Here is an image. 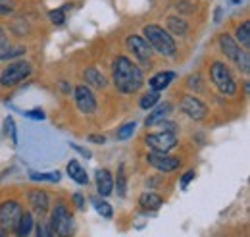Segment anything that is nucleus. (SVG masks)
<instances>
[{
	"label": "nucleus",
	"mask_w": 250,
	"mask_h": 237,
	"mask_svg": "<svg viewBox=\"0 0 250 237\" xmlns=\"http://www.w3.org/2000/svg\"><path fill=\"white\" fill-rule=\"evenodd\" d=\"M188 31V24L179 18V16H169L167 18V33H173V35H185Z\"/></svg>",
	"instance_id": "412c9836"
},
{
	"label": "nucleus",
	"mask_w": 250,
	"mask_h": 237,
	"mask_svg": "<svg viewBox=\"0 0 250 237\" xmlns=\"http://www.w3.org/2000/svg\"><path fill=\"white\" fill-rule=\"evenodd\" d=\"M112 79H114V85L118 87V91L124 93V95L137 93V91L143 87V83H145L143 70L135 62H131V60L125 58V56H118V58L114 60Z\"/></svg>",
	"instance_id": "f257e3e1"
},
{
	"label": "nucleus",
	"mask_w": 250,
	"mask_h": 237,
	"mask_svg": "<svg viewBox=\"0 0 250 237\" xmlns=\"http://www.w3.org/2000/svg\"><path fill=\"white\" fill-rule=\"evenodd\" d=\"M0 237H8V236H6V232H4V230H0Z\"/></svg>",
	"instance_id": "58836bf2"
},
{
	"label": "nucleus",
	"mask_w": 250,
	"mask_h": 237,
	"mask_svg": "<svg viewBox=\"0 0 250 237\" xmlns=\"http://www.w3.org/2000/svg\"><path fill=\"white\" fill-rule=\"evenodd\" d=\"M50 230L58 237H73L75 234V224L65 205H56L52 210V220H50Z\"/></svg>",
	"instance_id": "20e7f679"
},
{
	"label": "nucleus",
	"mask_w": 250,
	"mask_h": 237,
	"mask_svg": "<svg viewBox=\"0 0 250 237\" xmlns=\"http://www.w3.org/2000/svg\"><path fill=\"white\" fill-rule=\"evenodd\" d=\"M135 127H137L135 121H127V123H124V125L118 129V141H127V139L135 133Z\"/></svg>",
	"instance_id": "a878e982"
},
{
	"label": "nucleus",
	"mask_w": 250,
	"mask_h": 237,
	"mask_svg": "<svg viewBox=\"0 0 250 237\" xmlns=\"http://www.w3.org/2000/svg\"><path fill=\"white\" fill-rule=\"evenodd\" d=\"M89 141L91 143H98V145H104L106 143V137L104 135H89Z\"/></svg>",
	"instance_id": "f704fd0d"
},
{
	"label": "nucleus",
	"mask_w": 250,
	"mask_h": 237,
	"mask_svg": "<svg viewBox=\"0 0 250 237\" xmlns=\"http://www.w3.org/2000/svg\"><path fill=\"white\" fill-rule=\"evenodd\" d=\"M145 41L150 45V48H154L158 54L162 56H173L177 50V45L171 37V33H167V29L160 27L156 24H148L145 25Z\"/></svg>",
	"instance_id": "f03ea898"
},
{
	"label": "nucleus",
	"mask_w": 250,
	"mask_h": 237,
	"mask_svg": "<svg viewBox=\"0 0 250 237\" xmlns=\"http://www.w3.org/2000/svg\"><path fill=\"white\" fill-rule=\"evenodd\" d=\"M125 45H127L129 52L139 60L145 68H150V52H152V48H150V45H148L143 37H139V35H129L127 41H125Z\"/></svg>",
	"instance_id": "6e6552de"
},
{
	"label": "nucleus",
	"mask_w": 250,
	"mask_h": 237,
	"mask_svg": "<svg viewBox=\"0 0 250 237\" xmlns=\"http://www.w3.org/2000/svg\"><path fill=\"white\" fill-rule=\"evenodd\" d=\"M73 148H75V150H79V152H83V156H85V158H89V156H91V152H89V150H85V148L77 147V145H73Z\"/></svg>",
	"instance_id": "4c0bfd02"
},
{
	"label": "nucleus",
	"mask_w": 250,
	"mask_h": 237,
	"mask_svg": "<svg viewBox=\"0 0 250 237\" xmlns=\"http://www.w3.org/2000/svg\"><path fill=\"white\" fill-rule=\"evenodd\" d=\"M31 179L33 181H60V174L58 172H52V174H37V172H33Z\"/></svg>",
	"instance_id": "bb28decb"
},
{
	"label": "nucleus",
	"mask_w": 250,
	"mask_h": 237,
	"mask_svg": "<svg viewBox=\"0 0 250 237\" xmlns=\"http://www.w3.org/2000/svg\"><path fill=\"white\" fill-rule=\"evenodd\" d=\"M23 210H21V205L16 203V201H4L0 205V226L4 232H14L20 218H21Z\"/></svg>",
	"instance_id": "0eeeda50"
},
{
	"label": "nucleus",
	"mask_w": 250,
	"mask_h": 237,
	"mask_svg": "<svg viewBox=\"0 0 250 237\" xmlns=\"http://www.w3.org/2000/svg\"><path fill=\"white\" fill-rule=\"evenodd\" d=\"M33 226H35L33 216L29 214V212H23L14 232H16V236H18V237H29L33 234Z\"/></svg>",
	"instance_id": "f3484780"
},
{
	"label": "nucleus",
	"mask_w": 250,
	"mask_h": 237,
	"mask_svg": "<svg viewBox=\"0 0 250 237\" xmlns=\"http://www.w3.org/2000/svg\"><path fill=\"white\" fill-rule=\"evenodd\" d=\"M190 179H194V170H188L187 174H183V178H181V187H183V189H187Z\"/></svg>",
	"instance_id": "473e14b6"
},
{
	"label": "nucleus",
	"mask_w": 250,
	"mask_h": 237,
	"mask_svg": "<svg viewBox=\"0 0 250 237\" xmlns=\"http://www.w3.org/2000/svg\"><path fill=\"white\" fill-rule=\"evenodd\" d=\"M91 201H93V207L96 208V212H98L100 216H104V218H108V220L114 216V208L110 207L106 201H102V199H98V197H93Z\"/></svg>",
	"instance_id": "b1692460"
},
{
	"label": "nucleus",
	"mask_w": 250,
	"mask_h": 237,
	"mask_svg": "<svg viewBox=\"0 0 250 237\" xmlns=\"http://www.w3.org/2000/svg\"><path fill=\"white\" fill-rule=\"evenodd\" d=\"M237 43H239L245 50L250 48V24L249 22H243V24L237 27Z\"/></svg>",
	"instance_id": "5701e85b"
},
{
	"label": "nucleus",
	"mask_w": 250,
	"mask_h": 237,
	"mask_svg": "<svg viewBox=\"0 0 250 237\" xmlns=\"http://www.w3.org/2000/svg\"><path fill=\"white\" fill-rule=\"evenodd\" d=\"M67 176L81 183V185H87L89 183V176H87V170H83V166L77 162V160H69L67 162Z\"/></svg>",
	"instance_id": "2eb2a0df"
},
{
	"label": "nucleus",
	"mask_w": 250,
	"mask_h": 237,
	"mask_svg": "<svg viewBox=\"0 0 250 237\" xmlns=\"http://www.w3.org/2000/svg\"><path fill=\"white\" fill-rule=\"evenodd\" d=\"M210 77H212V83L219 89V93L229 95V96L237 93L235 77H233L231 70L225 66V62H214V64H212V68H210Z\"/></svg>",
	"instance_id": "39448f33"
},
{
	"label": "nucleus",
	"mask_w": 250,
	"mask_h": 237,
	"mask_svg": "<svg viewBox=\"0 0 250 237\" xmlns=\"http://www.w3.org/2000/svg\"><path fill=\"white\" fill-rule=\"evenodd\" d=\"M6 131L10 133V139L14 141V143H18V135H16V123H14V119L12 118H6Z\"/></svg>",
	"instance_id": "2f4dec72"
},
{
	"label": "nucleus",
	"mask_w": 250,
	"mask_h": 237,
	"mask_svg": "<svg viewBox=\"0 0 250 237\" xmlns=\"http://www.w3.org/2000/svg\"><path fill=\"white\" fill-rule=\"evenodd\" d=\"M146 160H148V164L158 170V172H173V170H177L179 168V158H175V156H169V154H166V152H158V150H152L150 154H146Z\"/></svg>",
	"instance_id": "9d476101"
},
{
	"label": "nucleus",
	"mask_w": 250,
	"mask_h": 237,
	"mask_svg": "<svg viewBox=\"0 0 250 237\" xmlns=\"http://www.w3.org/2000/svg\"><path fill=\"white\" fill-rule=\"evenodd\" d=\"M65 8H67V6H65ZM65 8H58V10H52V12H50V22H52V24H56V25L63 24V20H65Z\"/></svg>",
	"instance_id": "c85d7f7f"
},
{
	"label": "nucleus",
	"mask_w": 250,
	"mask_h": 237,
	"mask_svg": "<svg viewBox=\"0 0 250 237\" xmlns=\"http://www.w3.org/2000/svg\"><path fill=\"white\" fill-rule=\"evenodd\" d=\"M27 199H29V205L33 207V210H35L39 216L46 214V210H48V195H46L44 191L33 189V191H29Z\"/></svg>",
	"instance_id": "4468645a"
},
{
	"label": "nucleus",
	"mask_w": 250,
	"mask_h": 237,
	"mask_svg": "<svg viewBox=\"0 0 250 237\" xmlns=\"http://www.w3.org/2000/svg\"><path fill=\"white\" fill-rule=\"evenodd\" d=\"M219 48H221V52L225 54V58L231 60L241 71L249 73V70H250L249 50H245L233 37H229V35H221V37H219Z\"/></svg>",
	"instance_id": "7ed1b4c3"
},
{
	"label": "nucleus",
	"mask_w": 250,
	"mask_h": 237,
	"mask_svg": "<svg viewBox=\"0 0 250 237\" xmlns=\"http://www.w3.org/2000/svg\"><path fill=\"white\" fill-rule=\"evenodd\" d=\"M179 106H181V110L187 114L188 118L194 119V121L206 118V114H208V108H206V104H204L200 98L192 96V95H185V96L181 98Z\"/></svg>",
	"instance_id": "9b49d317"
},
{
	"label": "nucleus",
	"mask_w": 250,
	"mask_h": 237,
	"mask_svg": "<svg viewBox=\"0 0 250 237\" xmlns=\"http://www.w3.org/2000/svg\"><path fill=\"white\" fill-rule=\"evenodd\" d=\"M173 77H175L173 71H160L154 77H150V87H152V91H164L173 81Z\"/></svg>",
	"instance_id": "a211bd4d"
},
{
	"label": "nucleus",
	"mask_w": 250,
	"mask_h": 237,
	"mask_svg": "<svg viewBox=\"0 0 250 237\" xmlns=\"http://www.w3.org/2000/svg\"><path fill=\"white\" fill-rule=\"evenodd\" d=\"M125 189H127L125 170H124V166H120V170H118V195H120V197H125Z\"/></svg>",
	"instance_id": "cd10ccee"
},
{
	"label": "nucleus",
	"mask_w": 250,
	"mask_h": 237,
	"mask_svg": "<svg viewBox=\"0 0 250 237\" xmlns=\"http://www.w3.org/2000/svg\"><path fill=\"white\" fill-rule=\"evenodd\" d=\"M27 116L33 119H44V112L41 110V108H37V110H31V112H27Z\"/></svg>",
	"instance_id": "72a5a7b5"
},
{
	"label": "nucleus",
	"mask_w": 250,
	"mask_h": 237,
	"mask_svg": "<svg viewBox=\"0 0 250 237\" xmlns=\"http://www.w3.org/2000/svg\"><path fill=\"white\" fill-rule=\"evenodd\" d=\"M145 143L152 150L158 152H167L177 145V137H175V131H160V133H148L145 137Z\"/></svg>",
	"instance_id": "1a4fd4ad"
},
{
	"label": "nucleus",
	"mask_w": 250,
	"mask_h": 237,
	"mask_svg": "<svg viewBox=\"0 0 250 237\" xmlns=\"http://www.w3.org/2000/svg\"><path fill=\"white\" fill-rule=\"evenodd\" d=\"M29 73H31V64L29 62H25V60L12 62L0 73V85L2 87H14V85L21 83Z\"/></svg>",
	"instance_id": "423d86ee"
},
{
	"label": "nucleus",
	"mask_w": 250,
	"mask_h": 237,
	"mask_svg": "<svg viewBox=\"0 0 250 237\" xmlns=\"http://www.w3.org/2000/svg\"><path fill=\"white\" fill-rule=\"evenodd\" d=\"M52 230H50V226L48 224H44V222H39L37 224V237H52Z\"/></svg>",
	"instance_id": "c756f323"
},
{
	"label": "nucleus",
	"mask_w": 250,
	"mask_h": 237,
	"mask_svg": "<svg viewBox=\"0 0 250 237\" xmlns=\"http://www.w3.org/2000/svg\"><path fill=\"white\" fill-rule=\"evenodd\" d=\"M162 203H164V199L158 193H143L139 197V205L145 210H158L162 207Z\"/></svg>",
	"instance_id": "6ab92c4d"
},
{
	"label": "nucleus",
	"mask_w": 250,
	"mask_h": 237,
	"mask_svg": "<svg viewBox=\"0 0 250 237\" xmlns=\"http://www.w3.org/2000/svg\"><path fill=\"white\" fill-rule=\"evenodd\" d=\"M4 45H8V37H6L4 29L0 27V47H4Z\"/></svg>",
	"instance_id": "e433bc0d"
},
{
	"label": "nucleus",
	"mask_w": 250,
	"mask_h": 237,
	"mask_svg": "<svg viewBox=\"0 0 250 237\" xmlns=\"http://www.w3.org/2000/svg\"><path fill=\"white\" fill-rule=\"evenodd\" d=\"M73 201H75V207L81 208V210H83V207H85V203H83V195H81V193H75V195H73Z\"/></svg>",
	"instance_id": "c9c22d12"
},
{
	"label": "nucleus",
	"mask_w": 250,
	"mask_h": 237,
	"mask_svg": "<svg viewBox=\"0 0 250 237\" xmlns=\"http://www.w3.org/2000/svg\"><path fill=\"white\" fill-rule=\"evenodd\" d=\"M169 112H171V102H164V104H160L158 108H154V110L146 116L145 125H146V127H148V125H156L158 121H162Z\"/></svg>",
	"instance_id": "dca6fc26"
},
{
	"label": "nucleus",
	"mask_w": 250,
	"mask_h": 237,
	"mask_svg": "<svg viewBox=\"0 0 250 237\" xmlns=\"http://www.w3.org/2000/svg\"><path fill=\"white\" fill-rule=\"evenodd\" d=\"M25 54V47L21 45H16V47H10V45H4L0 47V62L4 60H12V58H20Z\"/></svg>",
	"instance_id": "4be33fe9"
},
{
	"label": "nucleus",
	"mask_w": 250,
	"mask_h": 237,
	"mask_svg": "<svg viewBox=\"0 0 250 237\" xmlns=\"http://www.w3.org/2000/svg\"><path fill=\"white\" fill-rule=\"evenodd\" d=\"M75 104L83 114H93L96 110V98H94L93 91L87 85H77L75 87Z\"/></svg>",
	"instance_id": "f8f14e48"
},
{
	"label": "nucleus",
	"mask_w": 250,
	"mask_h": 237,
	"mask_svg": "<svg viewBox=\"0 0 250 237\" xmlns=\"http://www.w3.org/2000/svg\"><path fill=\"white\" fill-rule=\"evenodd\" d=\"M83 77L87 79L89 85H93V87H96V89L106 87V77H104L96 68H87V70L83 71Z\"/></svg>",
	"instance_id": "aec40b11"
},
{
	"label": "nucleus",
	"mask_w": 250,
	"mask_h": 237,
	"mask_svg": "<svg viewBox=\"0 0 250 237\" xmlns=\"http://www.w3.org/2000/svg\"><path fill=\"white\" fill-rule=\"evenodd\" d=\"M96 189H98V195H102V197H108L112 191H114V179H112V174L108 172V170H104V168H100V170H96Z\"/></svg>",
	"instance_id": "ddd939ff"
},
{
	"label": "nucleus",
	"mask_w": 250,
	"mask_h": 237,
	"mask_svg": "<svg viewBox=\"0 0 250 237\" xmlns=\"http://www.w3.org/2000/svg\"><path fill=\"white\" fill-rule=\"evenodd\" d=\"M14 10V0H0V16H10Z\"/></svg>",
	"instance_id": "7c9ffc66"
},
{
	"label": "nucleus",
	"mask_w": 250,
	"mask_h": 237,
	"mask_svg": "<svg viewBox=\"0 0 250 237\" xmlns=\"http://www.w3.org/2000/svg\"><path fill=\"white\" fill-rule=\"evenodd\" d=\"M158 100H160V93H158V91H150V93H146V95L141 98L139 106H141L143 110H148V108H154V106H156Z\"/></svg>",
	"instance_id": "393cba45"
}]
</instances>
